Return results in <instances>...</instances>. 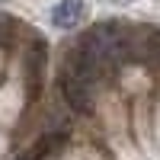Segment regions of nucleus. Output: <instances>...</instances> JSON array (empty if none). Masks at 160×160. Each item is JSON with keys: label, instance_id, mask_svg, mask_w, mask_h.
Returning <instances> with one entry per match:
<instances>
[{"label": "nucleus", "instance_id": "obj_3", "mask_svg": "<svg viewBox=\"0 0 160 160\" xmlns=\"http://www.w3.org/2000/svg\"><path fill=\"white\" fill-rule=\"evenodd\" d=\"M87 16V7L83 0H61V3L51 10V22L58 26V29H77L80 22Z\"/></svg>", "mask_w": 160, "mask_h": 160}, {"label": "nucleus", "instance_id": "obj_4", "mask_svg": "<svg viewBox=\"0 0 160 160\" xmlns=\"http://www.w3.org/2000/svg\"><path fill=\"white\" fill-rule=\"evenodd\" d=\"M13 38H16V22H13L10 16H3L0 13V45H13Z\"/></svg>", "mask_w": 160, "mask_h": 160}, {"label": "nucleus", "instance_id": "obj_5", "mask_svg": "<svg viewBox=\"0 0 160 160\" xmlns=\"http://www.w3.org/2000/svg\"><path fill=\"white\" fill-rule=\"evenodd\" d=\"M19 160H32V157H29V154H22V157H19Z\"/></svg>", "mask_w": 160, "mask_h": 160}, {"label": "nucleus", "instance_id": "obj_1", "mask_svg": "<svg viewBox=\"0 0 160 160\" xmlns=\"http://www.w3.org/2000/svg\"><path fill=\"white\" fill-rule=\"evenodd\" d=\"M58 87H61V99H64V106H68L71 112H77V115H90L93 112V90L87 83H80V80L61 74Z\"/></svg>", "mask_w": 160, "mask_h": 160}, {"label": "nucleus", "instance_id": "obj_2", "mask_svg": "<svg viewBox=\"0 0 160 160\" xmlns=\"http://www.w3.org/2000/svg\"><path fill=\"white\" fill-rule=\"evenodd\" d=\"M71 144V131L68 128H45V135H38V141L32 144V151H26L32 160H51V157H58L64 154V148Z\"/></svg>", "mask_w": 160, "mask_h": 160}]
</instances>
